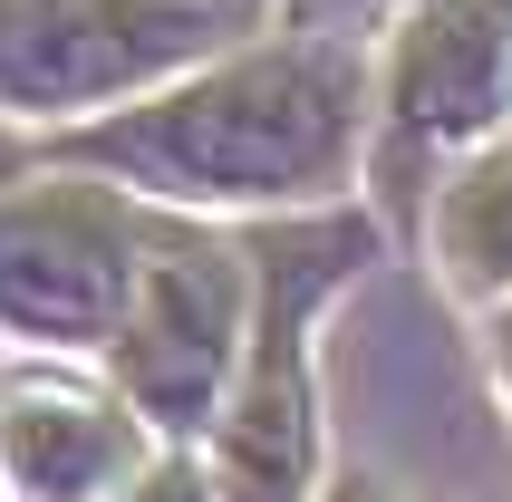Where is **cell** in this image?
Returning <instances> with one entry per match:
<instances>
[{"label": "cell", "instance_id": "6da1fadb", "mask_svg": "<svg viewBox=\"0 0 512 502\" xmlns=\"http://www.w3.org/2000/svg\"><path fill=\"white\" fill-rule=\"evenodd\" d=\"M348 136H358V97H348L339 58L329 49H261V58H232L213 78L155 97V107H126L78 155L136 174L155 194L271 203V194L339 184Z\"/></svg>", "mask_w": 512, "mask_h": 502}, {"label": "cell", "instance_id": "7a4b0ae2", "mask_svg": "<svg viewBox=\"0 0 512 502\" xmlns=\"http://www.w3.org/2000/svg\"><path fill=\"white\" fill-rule=\"evenodd\" d=\"M368 251L358 223H310L261 251V309L242 338V387L223 416V502H300L310 493V309Z\"/></svg>", "mask_w": 512, "mask_h": 502}, {"label": "cell", "instance_id": "3957f363", "mask_svg": "<svg viewBox=\"0 0 512 502\" xmlns=\"http://www.w3.org/2000/svg\"><path fill=\"white\" fill-rule=\"evenodd\" d=\"M213 39L203 0H0V107H107Z\"/></svg>", "mask_w": 512, "mask_h": 502}, {"label": "cell", "instance_id": "277c9868", "mask_svg": "<svg viewBox=\"0 0 512 502\" xmlns=\"http://www.w3.org/2000/svg\"><path fill=\"white\" fill-rule=\"evenodd\" d=\"M242 358V261L213 242H155L116 319V377L155 425H203Z\"/></svg>", "mask_w": 512, "mask_h": 502}, {"label": "cell", "instance_id": "5b68a950", "mask_svg": "<svg viewBox=\"0 0 512 502\" xmlns=\"http://www.w3.org/2000/svg\"><path fill=\"white\" fill-rule=\"evenodd\" d=\"M145 251L97 194H20L0 203V319L39 338H116Z\"/></svg>", "mask_w": 512, "mask_h": 502}, {"label": "cell", "instance_id": "8992f818", "mask_svg": "<svg viewBox=\"0 0 512 502\" xmlns=\"http://www.w3.org/2000/svg\"><path fill=\"white\" fill-rule=\"evenodd\" d=\"M397 136L464 145L512 107V0H426L387 68Z\"/></svg>", "mask_w": 512, "mask_h": 502}, {"label": "cell", "instance_id": "52a82bcc", "mask_svg": "<svg viewBox=\"0 0 512 502\" xmlns=\"http://www.w3.org/2000/svg\"><path fill=\"white\" fill-rule=\"evenodd\" d=\"M145 464V435L107 396L78 387H10L0 396V474L29 502H97Z\"/></svg>", "mask_w": 512, "mask_h": 502}, {"label": "cell", "instance_id": "ba28073f", "mask_svg": "<svg viewBox=\"0 0 512 502\" xmlns=\"http://www.w3.org/2000/svg\"><path fill=\"white\" fill-rule=\"evenodd\" d=\"M435 261L455 290H512V136L484 145L435 203Z\"/></svg>", "mask_w": 512, "mask_h": 502}, {"label": "cell", "instance_id": "9c48e42d", "mask_svg": "<svg viewBox=\"0 0 512 502\" xmlns=\"http://www.w3.org/2000/svg\"><path fill=\"white\" fill-rule=\"evenodd\" d=\"M116 502H213V483H203V474H184V464H174V474H145L136 493H116Z\"/></svg>", "mask_w": 512, "mask_h": 502}]
</instances>
